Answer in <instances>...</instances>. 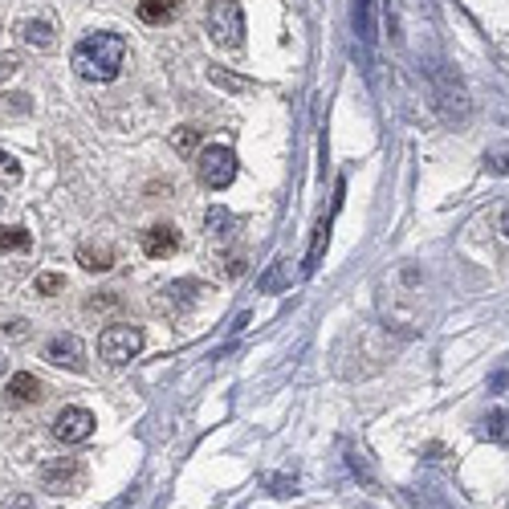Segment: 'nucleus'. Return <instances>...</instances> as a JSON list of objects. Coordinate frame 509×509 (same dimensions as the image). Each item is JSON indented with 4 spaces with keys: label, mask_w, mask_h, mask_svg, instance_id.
<instances>
[{
    "label": "nucleus",
    "mask_w": 509,
    "mask_h": 509,
    "mask_svg": "<svg viewBox=\"0 0 509 509\" xmlns=\"http://www.w3.org/2000/svg\"><path fill=\"white\" fill-rule=\"evenodd\" d=\"M485 167H489L493 175H509V151H493V156H485Z\"/></svg>",
    "instance_id": "obj_18"
},
{
    "label": "nucleus",
    "mask_w": 509,
    "mask_h": 509,
    "mask_svg": "<svg viewBox=\"0 0 509 509\" xmlns=\"http://www.w3.org/2000/svg\"><path fill=\"white\" fill-rule=\"evenodd\" d=\"M90 432H94V416L86 408H61L53 416V436L61 444H82V440H90Z\"/></svg>",
    "instance_id": "obj_5"
},
{
    "label": "nucleus",
    "mask_w": 509,
    "mask_h": 509,
    "mask_svg": "<svg viewBox=\"0 0 509 509\" xmlns=\"http://www.w3.org/2000/svg\"><path fill=\"white\" fill-rule=\"evenodd\" d=\"M200 131H192V127H180V131H175V147L180 151H192V139H196Z\"/></svg>",
    "instance_id": "obj_20"
},
{
    "label": "nucleus",
    "mask_w": 509,
    "mask_h": 509,
    "mask_svg": "<svg viewBox=\"0 0 509 509\" xmlns=\"http://www.w3.org/2000/svg\"><path fill=\"white\" fill-rule=\"evenodd\" d=\"M9 338H25V322H9Z\"/></svg>",
    "instance_id": "obj_23"
},
{
    "label": "nucleus",
    "mask_w": 509,
    "mask_h": 509,
    "mask_svg": "<svg viewBox=\"0 0 509 509\" xmlns=\"http://www.w3.org/2000/svg\"><path fill=\"white\" fill-rule=\"evenodd\" d=\"M180 5L184 0H139V17L147 25H167V21H175Z\"/></svg>",
    "instance_id": "obj_11"
},
{
    "label": "nucleus",
    "mask_w": 509,
    "mask_h": 509,
    "mask_svg": "<svg viewBox=\"0 0 509 509\" xmlns=\"http://www.w3.org/2000/svg\"><path fill=\"white\" fill-rule=\"evenodd\" d=\"M481 436L485 440H493V444H509V411H493V416H485Z\"/></svg>",
    "instance_id": "obj_13"
},
{
    "label": "nucleus",
    "mask_w": 509,
    "mask_h": 509,
    "mask_svg": "<svg viewBox=\"0 0 509 509\" xmlns=\"http://www.w3.org/2000/svg\"><path fill=\"white\" fill-rule=\"evenodd\" d=\"M501 232H505V237H509V208H505V212H501Z\"/></svg>",
    "instance_id": "obj_24"
},
{
    "label": "nucleus",
    "mask_w": 509,
    "mask_h": 509,
    "mask_svg": "<svg viewBox=\"0 0 509 509\" xmlns=\"http://www.w3.org/2000/svg\"><path fill=\"white\" fill-rule=\"evenodd\" d=\"M196 175L204 188H229L232 180H237V156H232L229 147H204L196 156Z\"/></svg>",
    "instance_id": "obj_4"
},
{
    "label": "nucleus",
    "mask_w": 509,
    "mask_h": 509,
    "mask_svg": "<svg viewBox=\"0 0 509 509\" xmlns=\"http://www.w3.org/2000/svg\"><path fill=\"white\" fill-rule=\"evenodd\" d=\"M208 224H212V237H229V232L237 229V216H229L224 208H212V212H208Z\"/></svg>",
    "instance_id": "obj_15"
},
{
    "label": "nucleus",
    "mask_w": 509,
    "mask_h": 509,
    "mask_svg": "<svg viewBox=\"0 0 509 509\" xmlns=\"http://www.w3.org/2000/svg\"><path fill=\"white\" fill-rule=\"evenodd\" d=\"M0 167H5V175H9V180H21V167H17V159H13V156H0Z\"/></svg>",
    "instance_id": "obj_22"
},
{
    "label": "nucleus",
    "mask_w": 509,
    "mask_h": 509,
    "mask_svg": "<svg viewBox=\"0 0 509 509\" xmlns=\"http://www.w3.org/2000/svg\"><path fill=\"white\" fill-rule=\"evenodd\" d=\"M78 261H82L86 273H107L115 265V253H110V245H82L78 249Z\"/></svg>",
    "instance_id": "obj_12"
},
{
    "label": "nucleus",
    "mask_w": 509,
    "mask_h": 509,
    "mask_svg": "<svg viewBox=\"0 0 509 509\" xmlns=\"http://www.w3.org/2000/svg\"><path fill=\"white\" fill-rule=\"evenodd\" d=\"M0 375H5V359H0Z\"/></svg>",
    "instance_id": "obj_25"
},
{
    "label": "nucleus",
    "mask_w": 509,
    "mask_h": 509,
    "mask_svg": "<svg viewBox=\"0 0 509 509\" xmlns=\"http://www.w3.org/2000/svg\"><path fill=\"white\" fill-rule=\"evenodd\" d=\"M208 78H212L216 86H224V90H249V82H245V78H232V74H224V70H212V74H208Z\"/></svg>",
    "instance_id": "obj_17"
},
{
    "label": "nucleus",
    "mask_w": 509,
    "mask_h": 509,
    "mask_svg": "<svg viewBox=\"0 0 509 509\" xmlns=\"http://www.w3.org/2000/svg\"><path fill=\"white\" fill-rule=\"evenodd\" d=\"M74 74L86 82H115L127 61V37L118 33H90L74 45Z\"/></svg>",
    "instance_id": "obj_1"
},
{
    "label": "nucleus",
    "mask_w": 509,
    "mask_h": 509,
    "mask_svg": "<svg viewBox=\"0 0 509 509\" xmlns=\"http://www.w3.org/2000/svg\"><path fill=\"white\" fill-rule=\"evenodd\" d=\"M42 481H45V489H53V493H74V489H82L86 468L78 465L74 457H61V460H50V465L42 468Z\"/></svg>",
    "instance_id": "obj_7"
},
{
    "label": "nucleus",
    "mask_w": 509,
    "mask_h": 509,
    "mask_svg": "<svg viewBox=\"0 0 509 509\" xmlns=\"http://www.w3.org/2000/svg\"><path fill=\"white\" fill-rule=\"evenodd\" d=\"M21 249H29L25 229H0V253H21Z\"/></svg>",
    "instance_id": "obj_14"
},
{
    "label": "nucleus",
    "mask_w": 509,
    "mask_h": 509,
    "mask_svg": "<svg viewBox=\"0 0 509 509\" xmlns=\"http://www.w3.org/2000/svg\"><path fill=\"white\" fill-rule=\"evenodd\" d=\"M33 289H37V294H45V297H53L58 289H66V278H61V273H42Z\"/></svg>",
    "instance_id": "obj_16"
},
{
    "label": "nucleus",
    "mask_w": 509,
    "mask_h": 509,
    "mask_svg": "<svg viewBox=\"0 0 509 509\" xmlns=\"http://www.w3.org/2000/svg\"><path fill=\"white\" fill-rule=\"evenodd\" d=\"M17 37L25 45H33V50H53L58 45V37H53V25L50 21H21L17 25Z\"/></svg>",
    "instance_id": "obj_10"
},
{
    "label": "nucleus",
    "mask_w": 509,
    "mask_h": 509,
    "mask_svg": "<svg viewBox=\"0 0 509 509\" xmlns=\"http://www.w3.org/2000/svg\"><path fill=\"white\" fill-rule=\"evenodd\" d=\"M204 25L221 50H240V42H245V13L237 0H208Z\"/></svg>",
    "instance_id": "obj_2"
},
{
    "label": "nucleus",
    "mask_w": 509,
    "mask_h": 509,
    "mask_svg": "<svg viewBox=\"0 0 509 509\" xmlns=\"http://www.w3.org/2000/svg\"><path fill=\"white\" fill-rule=\"evenodd\" d=\"M139 351H143V330L139 326H127V322H118V326H107L99 335V354H102V363H110V367H123V363H131Z\"/></svg>",
    "instance_id": "obj_3"
},
{
    "label": "nucleus",
    "mask_w": 509,
    "mask_h": 509,
    "mask_svg": "<svg viewBox=\"0 0 509 509\" xmlns=\"http://www.w3.org/2000/svg\"><path fill=\"white\" fill-rule=\"evenodd\" d=\"M42 395H45L42 379L29 375V371H17V375L9 379V400H13V403H37Z\"/></svg>",
    "instance_id": "obj_9"
},
{
    "label": "nucleus",
    "mask_w": 509,
    "mask_h": 509,
    "mask_svg": "<svg viewBox=\"0 0 509 509\" xmlns=\"http://www.w3.org/2000/svg\"><path fill=\"white\" fill-rule=\"evenodd\" d=\"M45 363L53 367H66V371H86V346L78 335H53L45 343Z\"/></svg>",
    "instance_id": "obj_6"
},
{
    "label": "nucleus",
    "mask_w": 509,
    "mask_h": 509,
    "mask_svg": "<svg viewBox=\"0 0 509 509\" xmlns=\"http://www.w3.org/2000/svg\"><path fill=\"white\" fill-rule=\"evenodd\" d=\"M175 249H180V232L172 229V224H151V229H143V253L147 257H172Z\"/></svg>",
    "instance_id": "obj_8"
},
{
    "label": "nucleus",
    "mask_w": 509,
    "mask_h": 509,
    "mask_svg": "<svg viewBox=\"0 0 509 509\" xmlns=\"http://www.w3.org/2000/svg\"><path fill=\"white\" fill-rule=\"evenodd\" d=\"M17 74V53H0V82H9Z\"/></svg>",
    "instance_id": "obj_19"
},
{
    "label": "nucleus",
    "mask_w": 509,
    "mask_h": 509,
    "mask_svg": "<svg viewBox=\"0 0 509 509\" xmlns=\"http://www.w3.org/2000/svg\"><path fill=\"white\" fill-rule=\"evenodd\" d=\"M5 509H37L33 505V493H17V497H9V505Z\"/></svg>",
    "instance_id": "obj_21"
}]
</instances>
